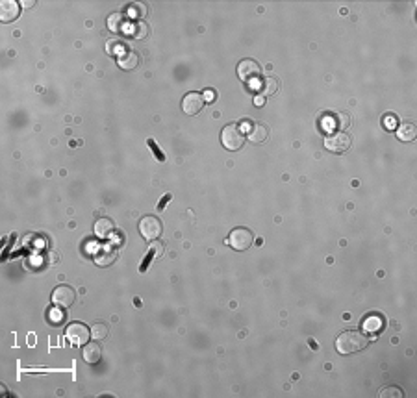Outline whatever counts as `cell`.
<instances>
[{
  "instance_id": "d6986e66",
  "label": "cell",
  "mask_w": 417,
  "mask_h": 398,
  "mask_svg": "<svg viewBox=\"0 0 417 398\" xmlns=\"http://www.w3.org/2000/svg\"><path fill=\"white\" fill-rule=\"evenodd\" d=\"M108 28L112 30L114 34H119V32H124V15L122 13H112L108 17Z\"/></svg>"
},
{
  "instance_id": "4316f807",
  "label": "cell",
  "mask_w": 417,
  "mask_h": 398,
  "mask_svg": "<svg viewBox=\"0 0 417 398\" xmlns=\"http://www.w3.org/2000/svg\"><path fill=\"white\" fill-rule=\"evenodd\" d=\"M147 145H149V148L154 152V156H156V160L158 161H165V154L160 150V147L156 145V141L154 139H147Z\"/></svg>"
},
{
  "instance_id": "484cf974",
  "label": "cell",
  "mask_w": 417,
  "mask_h": 398,
  "mask_svg": "<svg viewBox=\"0 0 417 398\" xmlns=\"http://www.w3.org/2000/svg\"><path fill=\"white\" fill-rule=\"evenodd\" d=\"M128 15H130L132 19L145 17V15H147V7H145V4H132V6L128 7Z\"/></svg>"
},
{
  "instance_id": "8fae6325",
  "label": "cell",
  "mask_w": 417,
  "mask_h": 398,
  "mask_svg": "<svg viewBox=\"0 0 417 398\" xmlns=\"http://www.w3.org/2000/svg\"><path fill=\"white\" fill-rule=\"evenodd\" d=\"M82 356H84V359L89 365H95V363H99L100 357H102V348H100L99 342H89V344H85L84 346Z\"/></svg>"
},
{
  "instance_id": "5b68a950",
  "label": "cell",
  "mask_w": 417,
  "mask_h": 398,
  "mask_svg": "<svg viewBox=\"0 0 417 398\" xmlns=\"http://www.w3.org/2000/svg\"><path fill=\"white\" fill-rule=\"evenodd\" d=\"M65 336H67V339H69L72 344L82 346V344H87V341H89L91 330L87 328L85 324H82V322H74V324H71V326L67 328Z\"/></svg>"
},
{
  "instance_id": "2e32d148",
  "label": "cell",
  "mask_w": 417,
  "mask_h": 398,
  "mask_svg": "<svg viewBox=\"0 0 417 398\" xmlns=\"http://www.w3.org/2000/svg\"><path fill=\"white\" fill-rule=\"evenodd\" d=\"M384 328V319L380 315H369L367 319L363 321V330L369 332V334H376Z\"/></svg>"
},
{
  "instance_id": "5bb4252c",
  "label": "cell",
  "mask_w": 417,
  "mask_h": 398,
  "mask_svg": "<svg viewBox=\"0 0 417 398\" xmlns=\"http://www.w3.org/2000/svg\"><path fill=\"white\" fill-rule=\"evenodd\" d=\"M163 254V246H162V243H152L150 245V248H149V252H147V256H145V259H143V263H141V267H139V273H145L147 269H149V265L154 261L158 256H162Z\"/></svg>"
},
{
  "instance_id": "ba28073f",
  "label": "cell",
  "mask_w": 417,
  "mask_h": 398,
  "mask_svg": "<svg viewBox=\"0 0 417 398\" xmlns=\"http://www.w3.org/2000/svg\"><path fill=\"white\" fill-rule=\"evenodd\" d=\"M260 72H262V69H260V65L254 59H243L238 65V74H239L243 82H256L258 76H260Z\"/></svg>"
},
{
  "instance_id": "30bf717a",
  "label": "cell",
  "mask_w": 417,
  "mask_h": 398,
  "mask_svg": "<svg viewBox=\"0 0 417 398\" xmlns=\"http://www.w3.org/2000/svg\"><path fill=\"white\" fill-rule=\"evenodd\" d=\"M21 13V4H17L13 0H4L0 2V19L2 22H11L15 21Z\"/></svg>"
},
{
  "instance_id": "d6a6232c",
  "label": "cell",
  "mask_w": 417,
  "mask_h": 398,
  "mask_svg": "<svg viewBox=\"0 0 417 398\" xmlns=\"http://www.w3.org/2000/svg\"><path fill=\"white\" fill-rule=\"evenodd\" d=\"M34 4H36L34 0H32V2H30V0H26V2H22V6H34Z\"/></svg>"
},
{
  "instance_id": "ac0fdd59",
  "label": "cell",
  "mask_w": 417,
  "mask_h": 398,
  "mask_svg": "<svg viewBox=\"0 0 417 398\" xmlns=\"http://www.w3.org/2000/svg\"><path fill=\"white\" fill-rule=\"evenodd\" d=\"M256 89L260 91L262 97H273L276 89H278V84H276L275 78H267V80H263L260 84H256Z\"/></svg>"
},
{
  "instance_id": "52a82bcc",
  "label": "cell",
  "mask_w": 417,
  "mask_h": 398,
  "mask_svg": "<svg viewBox=\"0 0 417 398\" xmlns=\"http://www.w3.org/2000/svg\"><path fill=\"white\" fill-rule=\"evenodd\" d=\"M351 147V137L343 132H336L330 133L328 137L325 139V148L330 150V152H345L347 148Z\"/></svg>"
},
{
  "instance_id": "7c38bea8",
  "label": "cell",
  "mask_w": 417,
  "mask_h": 398,
  "mask_svg": "<svg viewBox=\"0 0 417 398\" xmlns=\"http://www.w3.org/2000/svg\"><path fill=\"white\" fill-rule=\"evenodd\" d=\"M124 32H126L130 37H134V39H145V37L149 35L150 28L147 22H130L126 28H124Z\"/></svg>"
},
{
  "instance_id": "7402d4cb",
  "label": "cell",
  "mask_w": 417,
  "mask_h": 398,
  "mask_svg": "<svg viewBox=\"0 0 417 398\" xmlns=\"http://www.w3.org/2000/svg\"><path fill=\"white\" fill-rule=\"evenodd\" d=\"M61 309H63V307H60V306L50 307L49 311H47V319H49L52 324H61V322L65 321V313Z\"/></svg>"
},
{
  "instance_id": "4dcf8cb0",
  "label": "cell",
  "mask_w": 417,
  "mask_h": 398,
  "mask_svg": "<svg viewBox=\"0 0 417 398\" xmlns=\"http://www.w3.org/2000/svg\"><path fill=\"white\" fill-rule=\"evenodd\" d=\"M384 126H386L388 130H393V128L397 126L395 117H391V115H389V117H384Z\"/></svg>"
},
{
  "instance_id": "ffe728a7",
  "label": "cell",
  "mask_w": 417,
  "mask_h": 398,
  "mask_svg": "<svg viewBox=\"0 0 417 398\" xmlns=\"http://www.w3.org/2000/svg\"><path fill=\"white\" fill-rule=\"evenodd\" d=\"M119 67L124 70H130V69H135L137 67V63H139V57H137V54L135 52H130L128 50L126 54H122V56L119 57Z\"/></svg>"
},
{
  "instance_id": "44dd1931",
  "label": "cell",
  "mask_w": 417,
  "mask_h": 398,
  "mask_svg": "<svg viewBox=\"0 0 417 398\" xmlns=\"http://www.w3.org/2000/svg\"><path fill=\"white\" fill-rule=\"evenodd\" d=\"M115 250H112V248H104V250L100 252V254H97L95 256V259H97V265L104 267V265H112L115 259Z\"/></svg>"
},
{
  "instance_id": "f546056e",
  "label": "cell",
  "mask_w": 417,
  "mask_h": 398,
  "mask_svg": "<svg viewBox=\"0 0 417 398\" xmlns=\"http://www.w3.org/2000/svg\"><path fill=\"white\" fill-rule=\"evenodd\" d=\"M171 198H173V195H171V193H167V195H163L162 198H160V204H158V211H163V210H165V206L169 204Z\"/></svg>"
},
{
  "instance_id": "83f0119b",
  "label": "cell",
  "mask_w": 417,
  "mask_h": 398,
  "mask_svg": "<svg viewBox=\"0 0 417 398\" xmlns=\"http://www.w3.org/2000/svg\"><path fill=\"white\" fill-rule=\"evenodd\" d=\"M332 126L334 128H347L349 126V117L347 115H334Z\"/></svg>"
},
{
  "instance_id": "cb8c5ba5",
  "label": "cell",
  "mask_w": 417,
  "mask_h": 398,
  "mask_svg": "<svg viewBox=\"0 0 417 398\" xmlns=\"http://www.w3.org/2000/svg\"><path fill=\"white\" fill-rule=\"evenodd\" d=\"M378 397L380 398H403L404 393L401 387H395V385H391V387H384L380 393H378Z\"/></svg>"
},
{
  "instance_id": "4fadbf2b",
  "label": "cell",
  "mask_w": 417,
  "mask_h": 398,
  "mask_svg": "<svg viewBox=\"0 0 417 398\" xmlns=\"http://www.w3.org/2000/svg\"><path fill=\"white\" fill-rule=\"evenodd\" d=\"M115 230V224L112 219H106V217H102V219H99L97 223H95V233L99 235V237L106 239L110 237L112 233H114Z\"/></svg>"
},
{
  "instance_id": "3957f363",
  "label": "cell",
  "mask_w": 417,
  "mask_h": 398,
  "mask_svg": "<svg viewBox=\"0 0 417 398\" xmlns=\"http://www.w3.org/2000/svg\"><path fill=\"white\" fill-rule=\"evenodd\" d=\"M252 243H254V233L248 230V228H243V226L234 228L230 231V235H228V245L232 246L234 250H239V252L247 250Z\"/></svg>"
},
{
  "instance_id": "1f68e13d",
  "label": "cell",
  "mask_w": 417,
  "mask_h": 398,
  "mask_svg": "<svg viewBox=\"0 0 417 398\" xmlns=\"http://www.w3.org/2000/svg\"><path fill=\"white\" fill-rule=\"evenodd\" d=\"M263 102H265V97H262V95L254 98V104H256V106H263Z\"/></svg>"
},
{
  "instance_id": "f1b7e54d",
  "label": "cell",
  "mask_w": 417,
  "mask_h": 398,
  "mask_svg": "<svg viewBox=\"0 0 417 398\" xmlns=\"http://www.w3.org/2000/svg\"><path fill=\"white\" fill-rule=\"evenodd\" d=\"M202 97H204V102H208V104H212V102H215V98H217V93L213 91V89H206Z\"/></svg>"
},
{
  "instance_id": "603a6c76",
  "label": "cell",
  "mask_w": 417,
  "mask_h": 398,
  "mask_svg": "<svg viewBox=\"0 0 417 398\" xmlns=\"http://www.w3.org/2000/svg\"><path fill=\"white\" fill-rule=\"evenodd\" d=\"M124 49H126V47H124V43L120 41V39H112V41H108V45H106L108 52H110V54H119V57L128 52V50H124Z\"/></svg>"
},
{
  "instance_id": "6da1fadb",
  "label": "cell",
  "mask_w": 417,
  "mask_h": 398,
  "mask_svg": "<svg viewBox=\"0 0 417 398\" xmlns=\"http://www.w3.org/2000/svg\"><path fill=\"white\" fill-rule=\"evenodd\" d=\"M369 339L361 332H356V330H347L343 332L338 341H336V348L340 354L343 356H349V354H354V352H360L367 346Z\"/></svg>"
},
{
  "instance_id": "e0dca14e",
  "label": "cell",
  "mask_w": 417,
  "mask_h": 398,
  "mask_svg": "<svg viewBox=\"0 0 417 398\" xmlns=\"http://www.w3.org/2000/svg\"><path fill=\"white\" fill-rule=\"evenodd\" d=\"M416 135H417V130L412 122H404V124H401L397 128V137L401 141H406V143H408V141H414L416 139Z\"/></svg>"
},
{
  "instance_id": "7a4b0ae2",
  "label": "cell",
  "mask_w": 417,
  "mask_h": 398,
  "mask_svg": "<svg viewBox=\"0 0 417 398\" xmlns=\"http://www.w3.org/2000/svg\"><path fill=\"white\" fill-rule=\"evenodd\" d=\"M221 143L227 150H239L245 143V137H243V130H241L238 124H228L225 126V130L221 132Z\"/></svg>"
},
{
  "instance_id": "8992f818",
  "label": "cell",
  "mask_w": 417,
  "mask_h": 398,
  "mask_svg": "<svg viewBox=\"0 0 417 398\" xmlns=\"http://www.w3.org/2000/svg\"><path fill=\"white\" fill-rule=\"evenodd\" d=\"M74 300H76V293H74V289L69 285L56 287L54 293H52V304H54V306L71 307L72 304H74Z\"/></svg>"
},
{
  "instance_id": "9c48e42d",
  "label": "cell",
  "mask_w": 417,
  "mask_h": 398,
  "mask_svg": "<svg viewBox=\"0 0 417 398\" xmlns=\"http://www.w3.org/2000/svg\"><path fill=\"white\" fill-rule=\"evenodd\" d=\"M204 97L200 93H187L182 100V110H184L187 115H197V113L202 112L204 108Z\"/></svg>"
},
{
  "instance_id": "277c9868",
  "label": "cell",
  "mask_w": 417,
  "mask_h": 398,
  "mask_svg": "<svg viewBox=\"0 0 417 398\" xmlns=\"http://www.w3.org/2000/svg\"><path fill=\"white\" fill-rule=\"evenodd\" d=\"M139 231H141V235L147 241L158 239L162 235V223H160V219H156L152 215L143 217L141 221H139Z\"/></svg>"
},
{
  "instance_id": "9a60e30c",
  "label": "cell",
  "mask_w": 417,
  "mask_h": 398,
  "mask_svg": "<svg viewBox=\"0 0 417 398\" xmlns=\"http://www.w3.org/2000/svg\"><path fill=\"white\" fill-rule=\"evenodd\" d=\"M267 135H269V130L263 124H252L248 128V139L252 141V143H263V141L267 139Z\"/></svg>"
},
{
  "instance_id": "d4e9b609",
  "label": "cell",
  "mask_w": 417,
  "mask_h": 398,
  "mask_svg": "<svg viewBox=\"0 0 417 398\" xmlns=\"http://www.w3.org/2000/svg\"><path fill=\"white\" fill-rule=\"evenodd\" d=\"M108 336V326L106 324H93L91 326V337L93 339H97V341H99V339H104V337Z\"/></svg>"
}]
</instances>
